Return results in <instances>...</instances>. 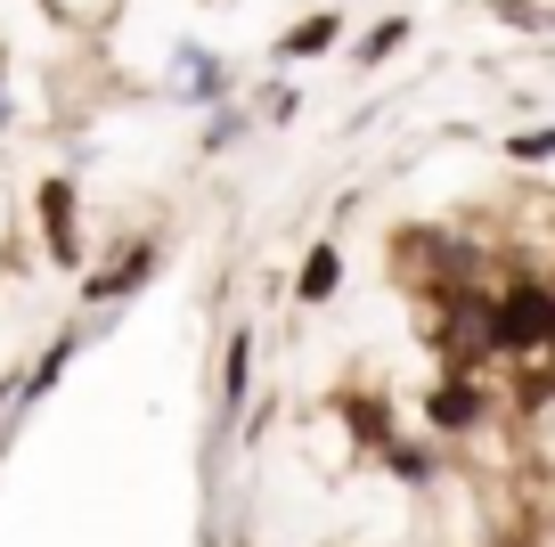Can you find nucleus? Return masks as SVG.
Here are the masks:
<instances>
[{
  "label": "nucleus",
  "mask_w": 555,
  "mask_h": 547,
  "mask_svg": "<svg viewBox=\"0 0 555 547\" xmlns=\"http://www.w3.org/2000/svg\"><path fill=\"white\" fill-rule=\"evenodd\" d=\"M335 41H344V17H335V9H319V17H302L295 34H278V66H286V58H327Z\"/></svg>",
  "instance_id": "9"
},
{
  "label": "nucleus",
  "mask_w": 555,
  "mask_h": 547,
  "mask_svg": "<svg viewBox=\"0 0 555 547\" xmlns=\"http://www.w3.org/2000/svg\"><path fill=\"white\" fill-rule=\"evenodd\" d=\"M335 287H344V245L319 238L311 254H302V270H295V303L319 310V303H335Z\"/></svg>",
  "instance_id": "8"
},
{
  "label": "nucleus",
  "mask_w": 555,
  "mask_h": 547,
  "mask_svg": "<svg viewBox=\"0 0 555 547\" xmlns=\"http://www.w3.org/2000/svg\"><path fill=\"white\" fill-rule=\"evenodd\" d=\"M0 131H9V90H0Z\"/></svg>",
  "instance_id": "19"
},
{
  "label": "nucleus",
  "mask_w": 555,
  "mask_h": 547,
  "mask_svg": "<svg viewBox=\"0 0 555 547\" xmlns=\"http://www.w3.org/2000/svg\"><path fill=\"white\" fill-rule=\"evenodd\" d=\"M74 352H82V335H74V327H66V335H50V352H41V368H34V377H25V384H17V417H25V409H34V400H41V393H50V384H57V377H66V359H74Z\"/></svg>",
  "instance_id": "10"
},
{
  "label": "nucleus",
  "mask_w": 555,
  "mask_h": 547,
  "mask_svg": "<svg viewBox=\"0 0 555 547\" xmlns=\"http://www.w3.org/2000/svg\"><path fill=\"white\" fill-rule=\"evenodd\" d=\"M34 213H41V254L57 270H82V189H74V171H50L34 189Z\"/></svg>",
  "instance_id": "2"
},
{
  "label": "nucleus",
  "mask_w": 555,
  "mask_h": 547,
  "mask_svg": "<svg viewBox=\"0 0 555 547\" xmlns=\"http://www.w3.org/2000/svg\"><path fill=\"white\" fill-rule=\"evenodd\" d=\"M490 417H499V393H490L482 377H441L434 393H425V425H434L441 442H474Z\"/></svg>",
  "instance_id": "3"
},
{
  "label": "nucleus",
  "mask_w": 555,
  "mask_h": 547,
  "mask_svg": "<svg viewBox=\"0 0 555 547\" xmlns=\"http://www.w3.org/2000/svg\"><path fill=\"white\" fill-rule=\"evenodd\" d=\"M245 139V106H221V115L205 123V155H221V148H237Z\"/></svg>",
  "instance_id": "14"
},
{
  "label": "nucleus",
  "mask_w": 555,
  "mask_h": 547,
  "mask_svg": "<svg viewBox=\"0 0 555 547\" xmlns=\"http://www.w3.org/2000/svg\"><path fill=\"white\" fill-rule=\"evenodd\" d=\"M547 287H555V270H547Z\"/></svg>",
  "instance_id": "20"
},
{
  "label": "nucleus",
  "mask_w": 555,
  "mask_h": 547,
  "mask_svg": "<svg viewBox=\"0 0 555 547\" xmlns=\"http://www.w3.org/2000/svg\"><path fill=\"white\" fill-rule=\"evenodd\" d=\"M376 466L400 482V491H416V498H434L441 482H450V458H441V449H425V442H392Z\"/></svg>",
  "instance_id": "7"
},
{
  "label": "nucleus",
  "mask_w": 555,
  "mask_h": 547,
  "mask_svg": "<svg viewBox=\"0 0 555 547\" xmlns=\"http://www.w3.org/2000/svg\"><path fill=\"white\" fill-rule=\"evenodd\" d=\"M261 115H270V123H295V115H302V90H270V106H261Z\"/></svg>",
  "instance_id": "15"
},
{
  "label": "nucleus",
  "mask_w": 555,
  "mask_h": 547,
  "mask_svg": "<svg viewBox=\"0 0 555 547\" xmlns=\"http://www.w3.org/2000/svg\"><path fill=\"white\" fill-rule=\"evenodd\" d=\"M156 262H164V238H131L106 270L82 278V303H131V294L147 287V270H156Z\"/></svg>",
  "instance_id": "5"
},
{
  "label": "nucleus",
  "mask_w": 555,
  "mask_h": 547,
  "mask_svg": "<svg viewBox=\"0 0 555 547\" xmlns=\"http://www.w3.org/2000/svg\"><path fill=\"white\" fill-rule=\"evenodd\" d=\"M172 66H180V90H172V99H189V106H229V90H237V74H229L221 58H205L196 41H180Z\"/></svg>",
  "instance_id": "6"
},
{
  "label": "nucleus",
  "mask_w": 555,
  "mask_h": 547,
  "mask_svg": "<svg viewBox=\"0 0 555 547\" xmlns=\"http://www.w3.org/2000/svg\"><path fill=\"white\" fill-rule=\"evenodd\" d=\"M335 417H344V433H351V458H384V449L400 442V425H392V400H384L376 384H351V393L335 400Z\"/></svg>",
  "instance_id": "4"
},
{
  "label": "nucleus",
  "mask_w": 555,
  "mask_h": 547,
  "mask_svg": "<svg viewBox=\"0 0 555 547\" xmlns=\"http://www.w3.org/2000/svg\"><path fill=\"white\" fill-rule=\"evenodd\" d=\"M409 34H416V17H376L360 41H351V66H384V58H392Z\"/></svg>",
  "instance_id": "12"
},
{
  "label": "nucleus",
  "mask_w": 555,
  "mask_h": 547,
  "mask_svg": "<svg viewBox=\"0 0 555 547\" xmlns=\"http://www.w3.org/2000/svg\"><path fill=\"white\" fill-rule=\"evenodd\" d=\"M490 547H539V539H522V531H515V539H490Z\"/></svg>",
  "instance_id": "18"
},
{
  "label": "nucleus",
  "mask_w": 555,
  "mask_h": 547,
  "mask_svg": "<svg viewBox=\"0 0 555 547\" xmlns=\"http://www.w3.org/2000/svg\"><path fill=\"white\" fill-rule=\"evenodd\" d=\"M539 25H547V34H555V0H539Z\"/></svg>",
  "instance_id": "17"
},
{
  "label": "nucleus",
  "mask_w": 555,
  "mask_h": 547,
  "mask_svg": "<svg viewBox=\"0 0 555 547\" xmlns=\"http://www.w3.org/2000/svg\"><path fill=\"white\" fill-rule=\"evenodd\" d=\"M506 155H515V164H555V123H547V131H515V139H506Z\"/></svg>",
  "instance_id": "13"
},
{
  "label": "nucleus",
  "mask_w": 555,
  "mask_h": 547,
  "mask_svg": "<svg viewBox=\"0 0 555 547\" xmlns=\"http://www.w3.org/2000/svg\"><path fill=\"white\" fill-rule=\"evenodd\" d=\"M17 384H25V377H0V409H17Z\"/></svg>",
  "instance_id": "16"
},
{
  "label": "nucleus",
  "mask_w": 555,
  "mask_h": 547,
  "mask_svg": "<svg viewBox=\"0 0 555 547\" xmlns=\"http://www.w3.org/2000/svg\"><path fill=\"white\" fill-rule=\"evenodd\" d=\"M490 352L522 359V368L555 359V287H547V270H506L499 287H490Z\"/></svg>",
  "instance_id": "1"
},
{
  "label": "nucleus",
  "mask_w": 555,
  "mask_h": 547,
  "mask_svg": "<svg viewBox=\"0 0 555 547\" xmlns=\"http://www.w3.org/2000/svg\"><path fill=\"white\" fill-rule=\"evenodd\" d=\"M245 384H254V335H229V352H221V417L245 409Z\"/></svg>",
  "instance_id": "11"
}]
</instances>
